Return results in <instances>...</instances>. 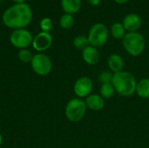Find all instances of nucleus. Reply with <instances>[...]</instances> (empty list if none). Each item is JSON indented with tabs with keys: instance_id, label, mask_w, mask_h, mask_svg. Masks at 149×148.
Wrapping results in <instances>:
<instances>
[{
	"instance_id": "23",
	"label": "nucleus",
	"mask_w": 149,
	"mask_h": 148,
	"mask_svg": "<svg viewBox=\"0 0 149 148\" xmlns=\"http://www.w3.org/2000/svg\"><path fill=\"white\" fill-rule=\"evenodd\" d=\"M87 1H88V3H89L91 5H93V6H97V5L100 4V3L101 0H87Z\"/></svg>"
},
{
	"instance_id": "11",
	"label": "nucleus",
	"mask_w": 149,
	"mask_h": 148,
	"mask_svg": "<svg viewBox=\"0 0 149 148\" xmlns=\"http://www.w3.org/2000/svg\"><path fill=\"white\" fill-rule=\"evenodd\" d=\"M82 58L87 65H95L99 63L100 55L96 47L89 45L82 51Z\"/></svg>"
},
{
	"instance_id": "12",
	"label": "nucleus",
	"mask_w": 149,
	"mask_h": 148,
	"mask_svg": "<svg viewBox=\"0 0 149 148\" xmlns=\"http://www.w3.org/2000/svg\"><path fill=\"white\" fill-rule=\"evenodd\" d=\"M85 101L86 106L93 111H100L105 106V100L99 94H90Z\"/></svg>"
},
{
	"instance_id": "16",
	"label": "nucleus",
	"mask_w": 149,
	"mask_h": 148,
	"mask_svg": "<svg viewBox=\"0 0 149 148\" xmlns=\"http://www.w3.org/2000/svg\"><path fill=\"white\" fill-rule=\"evenodd\" d=\"M111 34L116 39H123L126 35V30L121 23H114L111 27Z\"/></svg>"
},
{
	"instance_id": "14",
	"label": "nucleus",
	"mask_w": 149,
	"mask_h": 148,
	"mask_svg": "<svg viewBox=\"0 0 149 148\" xmlns=\"http://www.w3.org/2000/svg\"><path fill=\"white\" fill-rule=\"evenodd\" d=\"M61 6L67 14L77 13L81 7V0H61Z\"/></svg>"
},
{
	"instance_id": "19",
	"label": "nucleus",
	"mask_w": 149,
	"mask_h": 148,
	"mask_svg": "<svg viewBox=\"0 0 149 148\" xmlns=\"http://www.w3.org/2000/svg\"><path fill=\"white\" fill-rule=\"evenodd\" d=\"M59 24H60V26L63 28V29H70L73 26V24H74V19H73V17L72 15L71 14H64L61 17H60V20H59Z\"/></svg>"
},
{
	"instance_id": "6",
	"label": "nucleus",
	"mask_w": 149,
	"mask_h": 148,
	"mask_svg": "<svg viewBox=\"0 0 149 148\" xmlns=\"http://www.w3.org/2000/svg\"><path fill=\"white\" fill-rule=\"evenodd\" d=\"M32 70L40 76H45L52 71V61L48 56L43 53H38L33 56L31 62Z\"/></svg>"
},
{
	"instance_id": "5",
	"label": "nucleus",
	"mask_w": 149,
	"mask_h": 148,
	"mask_svg": "<svg viewBox=\"0 0 149 148\" xmlns=\"http://www.w3.org/2000/svg\"><path fill=\"white\" fill-rule=\"evenodd\" d=\"M88 40L90 45L93 47H100L104 45L108 39V29L102 23L93 24L88 33Z\"/></svg>"
},
{
	"instance_id": "7",
	"label": "nucleus",
	"mask_w": 149,
	"mask_h": 148,
	"mask_svg": "<svg viewBox=\"0 0 149 148\" xmlns=\"http://www.w3.org/2000/svg\"><path fill=\"white\" fill-rule=\"evenodd\" d=\"M10 41L11 44L16 48L25 49L31 44H32L33 38L31 32L24 28V29L14 30L13 32L10 34Z\"/></svg>"
},
{
	"instance_id": "3",
	"label": "nucleus",
	"mask_w": 149,
	"mask_h": 148,
	"mask_svg": "<svg viewBox=\"0 0 149 148\" xmlns=\"http://www.w3.org/2000/svg\"><path fill=\"white\" fill-rule=\"evenodd\" d=\"M126 51L133 57L140 56L146 45L144 37L139 32H128L122 39Z\"/></svg>"
},
{
	"instance_id": "13",
	"label": "nucleus",
	"mask_w": 149,
	"mask_h": 148,
	"mask_svg": "<svg viewBox=\"0 0 149 148\" xmlns=\"http://www.w3.org/2000/svg\"><path fill=\"white\" fill-rule=\"evenodd\" d=\"M109 69L114 73L120 72L123 71L124 68V60L118 54H112L109 56L107 60Z\"/></svg>"
},
{
	"instance_id": "2",
	"label": "nucleus",
	"mask_w": 149,
	"mask_h": 148,
	"mask_svg": "<svg viewBox=\"0 0 149 148\" xmlns=\"http://www.w3.org/2000/svg\"><path fill=\"white\" fill-rule=\"evenodd\" d=\"M112 85L118 94L122 97H130L135 93L137 81L134 74L122 71L113 74Z\"/></svg>"
},
{
	"instance_id": "8",
	"label": "nucleus",
	"mask_w": 149,
	"mask_h": 148,
	"mask_svg": "<svg viewBox=\"0 0 149 148\" xmlns=\"http://www.w3.org/2000/svg\"><path fill=\"white\" fill-rule=\"evenodd\" d=\"M93 88V81L88 77L79 78L73 85V91L76 96L79 99L88 97Z\"/></svg>"
},
{
	"instance_id": "20",
	"label": "nucleus",
	"mask_w": 149,
	"mask_h": 148,
	"mask_svg": "<svg viewBox=\"0 0 149 148\" xmlns=\"http://www.w3.org/2000/svg\"><path fill=\"white\" fill-rule=\"evenodd\" d=\"M32 58H33V55L31 51L29 50L22 49L18 52V58L24 63H29V62L31 63L32 60Z\"/></svg>"
},
{
	"instance_id": "9",
	"label": "nucleus",
	"mask_w": 149,
	"mask_h": 148,
	"mask_svg": "<svg viewBox=\"0 0 149 148\" xmlns=\"http://www.w3.org/2000/svg\"><path fill=\"white\" fill-rule=\"evenodd\" d=\"M52 44V38L49 32H40L38 33L32 41L33 48L38 51H46L51 47Z\"/></svg>"
},
{
	"instance_id": "17",
	"label": "nucleus",
	"mask_w": 149,
	"mask_h": 148,
	"mask_svg": "<svg viewBox=\"0 0 149 148\" xmlns=\"http://www.w3.org/2000/svg\"><path fill=\"white\" fill-rule=\"evenodd\" d=\"M100 96L103 99H109L113 96L115 90H114V87L112 85V83H107V84H102L101 85L100 89Z\"/></svg>"
},
{
	"instance_id": "22",
	"label": "nucleus",
	"mask_w": 149,
	"mask_h": 148,
	"mask_svg": "<svg viewBox=\"0 0 149 148\" xmlns=\"http://www.w3.org/2000/svg\"><path fill=\"white\" fill-rule=\"evenodd\" d=\"M40 28L44 32H49L52 28V21L49 17H44L40 21Z\"/></svg>"
},
{
	"instance_id": "24",
	"label": "nucleus",
	"mask_w": 149,
	"mask_h": 148,
	"mask_svg": "<svg viewBox=\"0 0 149 148\" xmlns=\"http://www.w3.org/2000/svg\"><path fill=\"white\" fill-rule=\"evenodd\" d=\"M117 3H119V4H124V3H127L129 0H114Z\"/></svg>"
},
{
	"instance_id": "4",
	"label": "nucleus",
	"mask_w": 149,
	"mask_h": 148,
	"mask_svg": "<svg viewBox=\"0 0 149 148\" xmlns=\"http://www.w3.org/2000/svg\"><path fill=\"white\" fill-rule=\"evenodd\" d=\"M86 101L79 98L71 99L65 106V116L71 122H79L86 115Z\"/></svg>"
},
{
	"instance_id": "15",
	"label": "nucleus",
	"mask_w": 149,
	"mask_h": 148,
	"mask_svg": "<svg viewBox=\"0 0 149 148\" xmlns=\"http://www.w3.org/2000/svg\"><path fill=\"white\" fill-rule=\"evenodd\" d=\"M135 92L141 99H149V78L143 79L137 83Z\"/></svg>"
},
{
	"instance_id": "25",
	"label": "nucleus",
	"mask_w": 149,
	"mask_h": 148,
	"mask_svg": "<svg viewBox=\"0 0 149 148\" xmlns=\"http://www.w3.org/2000/svg\"><path fill=\"white\" fill-rule=\"evenodd\" d=\"M13 2H15L16 3H24L26 0H12Z\"/></svg>"
},
{
	"instance_id": "21",
	"label": "nucleus",
	"mask_w": 149,
	"mask_h": 148,
	"mask_svg": "<svg viewBox=\"0 0 149 148\" xmlns=\"http://www.w3.org/2000/svg\"><path fill=\"white\" fill-rule=\"evenodd\" d=\"M113 76L111 72L109 71H104L99 75V81L101 82L102 84H107V83H112L113 80Z\"/></svg>"
},
{
	"instance_id": "18",
	"label": "nucleus",
	"mask_w": 149,
	"mask_h": 148,
	"mask_svg": "<svg viewBox=\"0 0 149 148\" xmlns=\"http://www.w3.org/2000/svg\"><path fill=\"white\" fill-rule=\"evenodd\" d=\"M72 44H73V46L76 49L81 50V51H83L84 49H86L87 46L90 45L88 38L87 37H85V36H78V37H76L73 39Z\"/></svg>"
},
{
	"instance_id": "26",
	"label": "nucleus",
	"mask_w": 149,
	"mask_h": 148,
	"mask_svg": "<svg viewBox=\"0 0 149 148\" xmlns=\"http://www.w3.org/2000/svg\"><path fill=\"white\" fill-rule=\"evenodd\" d=\"M2 142H3V137H2V135L0 133V146L2 145Z\"/></svg>"
},
{
	"instance_id": "10",
	"label": "nucleus",
	"mask_w": 149,
	"mask_h": 148,
	"mask_svg": "<svg viewBox=\"0 0 149 148\" xmlns=\"http://www.w3.org/2000/svg\"><path fill=\"white\" fill-rule=\"evenodd\" d=\"M124 28L128 32H136L141 26L142 21L139 15L131 13L125 17L122 23Z\"/></svg>"
},
{
	"instance_id": "1",
	"label": "nucleus",
	"mask_w": 149,
	"mask_h": 148,
	"mask_svg": "<svg viewBox=\"0 0 149 148\" xmlns=\"http://www.w3.org/2000/svg\"><path fill=\"white\" fill-rule=\"evenodd\" d=\"M32 10L25 3H16L9 7L3 14V22L4 25L10 29H24L31 21Z\"/></svg>"
}]
</instances>
